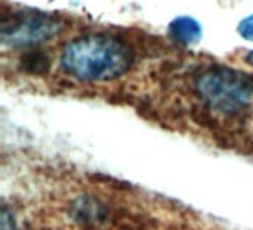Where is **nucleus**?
<instances>
[{"label":"nucleus","instance_id":"nucleus-1","mask_svg":"<svg viewBox=\"0 0 253 230\" xmlns=\"http://www.w3.org/2000/svg\"><path fill=\"white\" fill-rule=\"evenodd\" d=\"M132 49L110 34H87L67 43L61 55L62 70L82 82H107L129 71Z\"/></svg>","mask_w":253,"mask_h":230},{"label":"nucleus","instance_id":"nucleus-6","mask_svg":"<svg viewBox=\"0 0 253 230\" xmlns=\"http://www.w3.org/2000/svg\"><path fill=\"white\" fill-rule=\"evenodd\" d=\"M239 33L243 39L253 42V15L246 16L245 19L240 21L239 24Z\"/></svg>","mask_w":253,"mask_h":230},{"label":"nucleus","instance_id":"nucleus-3","mask_svg":"<svg viewBox=\"0 0 253 230\" xmlns=\"http://www.w3.org/2000/svg\"><path fill=\"white\" fill-rule=\"evenodd\" d=\"M61 31V21L43 13L12 16L1 25V43L6 48H33L52 40Z\"/></svg>","mask_w":253,"mask_h":230},{"label":"nucleus","instance_id":"nucleus-2","mask_svg":"<svg viewBox=\"0 0 253 230\" xmlns=\"http://www.w3.org/2000/svg\"><path fill=\"white\" fill-rule=\"evenodd\" d=\"M197 97L211 110L239 116L253 104V76L230 67H211L194 83Z\"/></svg>","mask_w":253,"mask_h":230},{"label":"nucleus","instance_id":"nucleus-5","mask_svg":"<svg viewBox=\"0 0 253 230\" xmlns=\"http://www.w3.org/2000/svg\"><path fill=\"white\" fill-rule=\"evenodd\" d=\"M169 31L172 34V37L184 45H193L197 43L202 37V27L200 24L190 18V16H179L175 18L170 25H169Z\"/></svg>","mask_w":253,"mask_h":230},{"label":"nucleus","instance_id":"nucleus-8","mask_svg":"<svg viewBox=\"0 0 253 230\" xmlns=\"http://www.w3.org/2000/svg\"><path fill=\"white\" fill-rule=\"evenodd\" d=\"M246 61H248L251 65H253V51L252 52H249V54L246 55Z\"/></svg>","mask_w":253,"mask_h":230},{"label":"nucleus","instance_id":"nucleus-4","mask_svg":"<svg viewBox=\"0 0 253 230\" xmlns=\"http://www.w3.org/2000/svg\"><path fill=\"white\" fill-rule=\"evenodd\" d=\"M68 216L80 228L96 229L105 225L113 214L110 207L96 196L82 195L70 202Z\"/></svg>","mask_w":253,"mask_h":230},{"label":"nucleus","instance_id":"nucleus-7","mask_svg":"<svg viewBox=\"0 0 253 230\" xmlns=\"http://www.w3.org/2000/svg\"><path fill=\"white\" fill-rule=\"evenodd\" d=\"M0 229L1 230H18L16 226V222H15V217L12 216V213H9L6 210V207L3 205V210H1V223H0Z\"/></svg>","mask_w":253,"mask_h":230}]
</instances>
